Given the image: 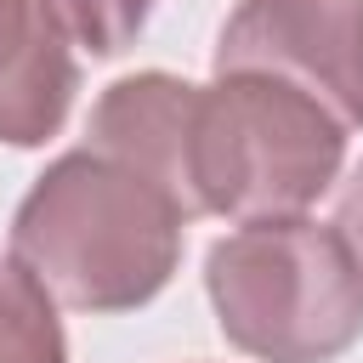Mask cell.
<instances>
[{"instance_id":"6da1fadb","label":"cell","mask_w":363,"mask_h":363,"mask_svg":"<svg viewBox=\"0 0 363 363\" xmlns=\"http://www.w3.org/2000/svg\"><path fill=\"white\" fill-rule=\"evenodd\" d=\"M182 210L119 159L62 153L11 216V255L68 312H130L182 261Z\"/></svg>"},{"instance_id":"7a4b0ae2","label":"cell","mask_w":363,"mask_h":363,"mask_svg":"<svg viewBox=\"0 0 363 363\" xmlns=\"http://www.w3.org/2000/svg\"><path fill=\"white\" fill-rule=\"evenodd\" d=\"M221 335L261 363H335L363 335V267L306 216L244 221L204 255Z\"/></svg>"},{"instance_id":"3957f363","label":"cell","mask_w":363,"mask_h":363,"mask_svg":"<svg viewBox=\"0 0 363 363\" xmlns=\"http://www.w3.org/2000/svg\"><path fill=\"white\" fill-rule=\"evenodd\" d=\"M346 125L278 74H216L193 119V210L233 221L301 216L335 176Z\"/></svg>"},{"instance_id":"277c9868","label":"cell","mask_w":363,"mask_h":363,"mask_svg":"<svg viewBox=\"0 0 363 363\" xmlns=\"http://www.w3.org/2000/svg\"><path fill=\"white\" fill-rule=\"evenodd\" d=\"M216 74H278L363 130V0H238Z\"/></svg>"},{"instance_id":"5b68a950","label":"cell","mask_w":363,"mask_h":363,"mask_svg":"<svg viewBox=\"0 0 363 363\" xmlns=\"http://www.w3.org/2000/svg\"><path fill=\"white\" fill-rule=\"evenodd\" d=\"M193 119H199V85L176 74H130L102 91L85 136L96 153L147 176L182 216H199L193 210Z\"/></svg>"},{"instance_id":"8992f818","label":"cell","mask_w":363,"mask_h":363,"mask_svg":"<svg viewBox=\"0 0 363 363\" xmlns=\"http://www.w3.org/2000/svg\"><path fill=\"white\" fill-rule=\"evenodd\" d=\"M74 40L40 0H0V142L40 147L79 91Z\"/></svg>"},{"instance_id":"52a82bcc","label":"cell","mask_w":363,"mask_h":363,"mask_svg":"<svg viewBox=\"0 0 363 363\" xmlns=\"http://www.w3.org/2000/svg\"><path fill=\"white\" fill-rule=\"evenodd\" d=\"M0 363H68L57 301L17 255H0Z\"/></svg>"},{"instance_id":"ba28073f","label":"cell","mask_w":363,"mask_h":363,"mask_svg":"<svg viewBox=\"0 0 363 363\" xmlns=\"http://www.w3.org/2000/svg\"><path fill=\"white\" fill-rule=\"evenodd\" d=\"M57 23H62V34L74 40V45H85L91 57H113V51H125L136 34H142V23H147V11H153V0H40Z\"/></svg>"},{"instance_id":"9c48e42d","label":"cell","mask_w":363,"mask_h":363,"mask_svg":"<svg viewBox=\"0 0 363 363\" xmlns=\"http://www.w3.org/2000/svg\"><path fill=\"white\" fill-rule=\"evenodd\" d=\"M335 233L346 238V250L357 255L363 267V164L352 170V182L340 187V204H335Z\"/></svg>"}]
</instances>
